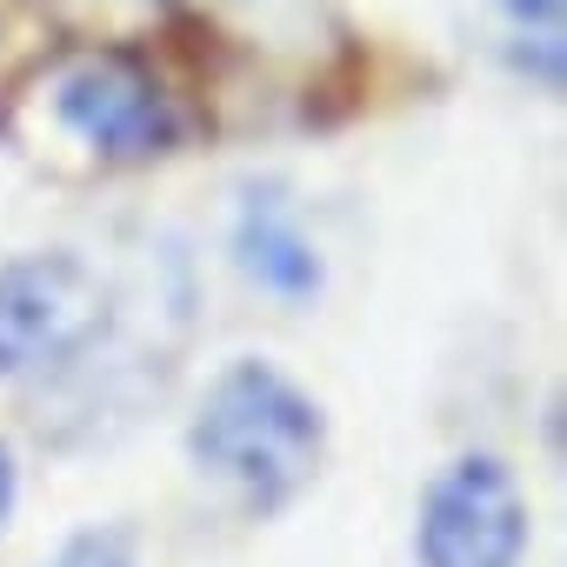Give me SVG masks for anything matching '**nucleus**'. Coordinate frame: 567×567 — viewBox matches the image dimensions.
Masks as SVG:
<instances>
[{
    "label": "nucleus",
    "instance_id": "3",
    "mask_svg": "<svg viewBox=\"0 0 567 567\" xmlns=\"http://www.w3.org/2000/svg\"><path fill=\"white\" fill-rule=\"evenodd\" d=\"M28 121H34L41 154L48 147L81 154L87 167H134L174 141V114H167L161 87L107 48L54 61L28 94Z\"/></svg>",
    "mask_w": 567,
    "mask_h": 567
},
{
    "label": "nucleus",
    "instance_id": "5",
    "mask_svg": "<svg viewBox=\"0 0 567 567\" xmlns=\"http://www.w3.org/2000/svg\"><path fill=\"white\" fill-rule=\"evenodd\" d=\"M234 260L274 301H315L321 280H328L321 247L308 240L295 200L280 187H247L240 194V207H234Z\"/></svg>",
    "mask_w": 567,
    "mask_h": 567
},
{
    "label": "nucleus",
    "instance_id": "6",
    "mask_svg": "<svg viewBox=\"0 0 567 567\" xmlns=\"http://www.w3.org/2000/svg\"><path fill=\"white\" fill-rule=\"evenodd\" d=\"M207 8L254 34V48H321V0H207Z\"/></svg>",
    "mask_w": 567,
    "mask_h": 567
},
{
    "label": "nucleus",
    "instance_id": "7",
    "mask_svg": "<svg viewBox=\"0 0 567 567\" xmlns=\"http://www.w3.org/2000/svg\"><path fill=\"white\" fill-rule=\"evenodd\" d=\"M167 0H41V14L74 28V34H94V41H121V34H141L161 21Z\"/></svg>",
    "mask_w": 567,
    "mask_h": 567
},
{
    "label": "nucleus",
    "instance_id": "2",
    "mask_svg": "<svg viewBox=\"0 0 567 567\" xmlns=\"http://www.w3.org/2000/svg\"><path fill=\"white\" fill-rule=\"evenodd\" d=\"M114 280L74 247L0 260V381L34 388L94 368L114 341Z\"/></svg>",
    "mask_w": 567,
    "mask_h": 567
},
{
    "label": "nucleus",
    "instance_id": "4",
    "mask_svg": "<svg viewBox=\"0 0 567 567\" xmlns=\"http://www.w3.org/2000/svg\"><path fill=\"white\" fill-rule=\"evenodd\" d=\"M414 554H421V567H520L527 501H520L514 474L487 454L441 467L421 494Z\"/></svg>",
    "mask_w": 567,
    "mask_h": 567
},
{
    "label": "nucleus",
    "instance_id": "9",
    "mask_svg": "<svg viewBox=\"0 0 567 567\" xmlns=\"http://www.w3.org/2000/svg\"><path fill=\"white\" fill-rule=\"evenodd\" d=\"M501 8H507V21H514L527 41L560 48V8H567V0H501Z\"/></svg>",
    "mask_w": 567,
    "mask_h": 567
},
{
    "label": "nucleus",
    "instance_id": "10",
    "mask_svg": "<svg viewBox=\"0 0 567 567\" xmlns=\"http://www.w3.org/2000/svg\"><path fill=\"white\" fill-rule=\"evenodd\" d=\"M8 507H14V461L0 447V527H8Z\"/></svg>",
    "mask_w": 567,
    "mask_h": 567
},
{
    "label": "nucleus",
    "instance_id": "8",
    "mask_svg": "<svg viewBox=\"0 0 567 567\" xmlns=\"http://www.w3.org/2000/svg\"><path fill=\"white\" fill-rule=\"evenodd\" d=\"M54 567H134V554H127V534H101L94 527V534H74Z\"/></svg>",
    "mask_w": 567,
    "mask_h": 567
},
{
    "label": "nucleus",
    "instance_id": "1",
    "mask_svg": "<svg viewBox=\"0 0 567 567\" xmlns=\"http://www.w3.org/2000/svg\"><path fill=\"white\" fill-rule=\"evenodd\" d=\"M187 454L200 481H214L227 501H240L247 514H274L321 474L328 421L274 361H234L207 381Z\"/></svg>",
    "mask_w": 567,
    "mask_h": 567
}]
</instances>
